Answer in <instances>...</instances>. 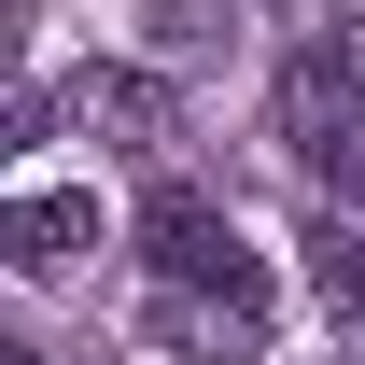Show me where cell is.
Masks as SVG:
<instances>
[{"instance_id":"6da1fadb","label":"cell","mask_w":365,"mask_h":365,"mask_svg":"<svg viewBox=\"0 0 365 365\" xmlns=\"http://www.w3.org/2000/svg\"><path fill=\"white\" fill-rule=\"evenodd\" d=\"M281 140H295L309 182L365 197V71H351V43H309L295 71H281Z\"/></svg>"},{"instance_id":"7a4b0ae2","label":"cell","mask_w":365,"mask_h":365,"mask_svg":"<svg viewBox=\"0 0 365 365\" xmlns=\"http://www.w3.org/2000/svg\"><path fill=\"white\" fill-rule=\"evenodd\" d=\"M140 281H267V267H253V239L225 225V197L155 182V211H140Z\"/></svg>"},{"instance_id":"3957f363","label":"cell","mask_w":365,"mask_h":365,"mask_svg":"<svg viewBox=\"0 0 365 365\" xmlns=\"http://www.w3.org/2000/svg\"><path fill=\"white\" fill-rule=\"evenodd\" d=\"M155 337L169 351H197V365H253L267 351V281H155Z\"/></svg>"},{"instance_id":"277c9868","label":"cell","mask_w":365,"mask_h":365,"mask_svg":"<svg viewBox=\"0 0 365 365\" xmlns=\"http://www.w3.org/2000/svg\"><path fill=\"white\" fill-rule=\"evenodd\" d=\"M56 113H71V127H98L113 140V155H169V85H155V71H113V56H98V71H71V85H56Z\"/></svg>"},{"instance_id":"5b68a950","label":"cell","mask_w":365,"mask_h":365,"mask_svg":"<svg viewBox=\"0 0 365 365\" xmlns=\"http://www.w3.org/2000/svg\"><path fill=\"white\" fill-rule=\"evenodd\" d=\"M0 253H14V281H71L98 253V197H71V182H29L14 211H0Z\"/></svg>"},{"instance_id":"8992f818","label":"cell","mask_w":365,"mask_h":365,"mask_svg":"<svg viewBox=\"0 0 365 365\" xmlns=\"http://www.w3.org/2000/svg\"><path fill=\"white\" fill-rule=\"evenodd\" d=\"M309 295H323V323H337V351L365 365V225H337V211L309 225Z\"/></svg>"},{"instance_id":"52a82bcc","label":"cell","mask_w":365,"mask_h":365,"mask_svg":"<svg viewBox=\"0 0 365 365\" xmlns=\"http://www.w3.org/2000/svg\"><path fill=\"white\" fill-rule=\"evenodd\" d=\"M337 43H351V71H365V0H351V14H337Z\"/></svg>"},{"instance_id":"ba28073f","label":"cell","mask_w":365,"mask_h":365,"mask_svg":"<svg viewBox=\"0 0 365 365\" xmlns=\"http://www.w3.org/2000/svg\"><path fill=\"white\" fill-rule=\"evenodd\" d=\"M0 365H43V351H0Z\"/></svg>"}]
</instances>
